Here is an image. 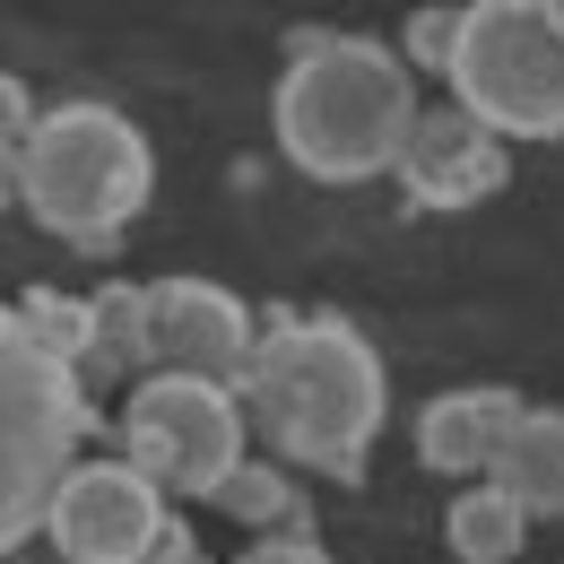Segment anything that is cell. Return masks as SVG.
Listing matches in <instances>:
<instances>
[{
	"instance_id": "7a4b0ae2",
	"label": "cell",
	"mask_w": 564,
	"mask_h": 564,
	"mask_svg": "<svg viewBox=\"0 0 564 564\" xmlns=\"http://www.w3.org/2000/svg\"><path fill=\"white\" fill-rule=\"evenodd\" d=\"M270 122L295 174L313 183H373L400 165V140L417 122V78L400 53L365 35H304L286 62Z\"/></svg>"
},
{
	"instance_id": "52a82bcc",
	"label": "cell",
	"mask_w": 564,
	"mask_h": 564,
	"mask_svg": "<svg viewBox=\"0 0 564 564\" xmlns=\"http://www.w3.org/2000/svg\"><path fill=\"white\" fill-rule=\"evenodd\" d=\"M44 539L70 564H140L165 539V495L131 460H78L44 503Z\"/></svg>"
},
{
	"instance_id": "e0dca14e",
	"label": "cell",
	"mask_w": 564,
	"mask_h": 564,
	"mask_svg": "<svg viewBox=\"0 0 564 564\" xmlns=\"http://www.w3.org/2000/svg\"><path fill=\"white\" fill-rule=\"evenodd\" d=\"M26 131H35V96H26V78H18V70H0V148L18 156Z\"/></svg>"
},
{
	"instance_id": "9a60e30c",
	"label": "cell",
	"mask_w": 564,
	"mask_h": 564,
	"mask_svg": "<svg viewBox=\"0 0 564 564\" xmlns=\"http://www.w3.org/2000/svg\"><path fill=\"white\" fill-rule=\"evenodd\" d=\"M18 322H26V330H35V339L78 373V348H87V304H70L62 286H26V295H18Z\"/></svg>"
},
{
	"instance_id": "d6986e66",
	"label": "cell",
	"mask_w": 564,
	"mask_h": 564,
	"mask_svg": "<svg viewBox=\"0 0 564 564\" xmlns=\"http://www.w3.org/2000/svg\"><path fill=\"white\" fill-rule=\"evenodd\" d=\"M9 200H18V156L0 148V209H9Z\"/></svg>"
},
{
	"instance_id": "7c38bea8",
	"label": "cell",
	"mask_w": 564,
	"mask_h": 564,
	"mask_svg": "<svg viewBox=\"0 0 564 564\" xmlns=\"http://www.w3.org/2000/svg\"><path fill=\"white\" fill-rule=\"evenodd\" d=\"M148 365V286H96L87 295V348H78V391L140 382Z\"/></svg>"
},
{
	"instance_id": "9c48e42d",
	"label": "cell",
	"mask_w": 564,
	"mask_h": 564,
	"mask_svg": "<svg viewBox=\"0 0 564 564\" xmlns=\"http://www.w3.org/2000/svg\"><path fill=\"white\" fill-rule=\"evenodd\" d=\"M391 174H400V192H409L417 209H469V200L503 192L512 156H503V140L478 131L460 105H417V122H409Z\"/></svg>"
},
{
	"instance_id": "5b68a950",
	"label": "cell",
	"mask_w": 564,
	"mask_h": 564,
	"mask_svg": "<svg viewBox=\"0 0 564 564\" xmlns=\"http://www.w3.org/2000/svg\"><path fill=\"white\" fill-rule=\"evenodd\" d=\"M452 105L495 140H564V9L487 0L452 26Z\"/></svg>"
},
{
	"instance_id": "ba28073f",
	"label": "cell",
	"mask_w": 564,
	"mask_h": 564,
	"mask_svg": "<svg viewBox=\"0 0 564 564\" xmlns=\"http://www.w3.org/2000/svg\"><path fill=\"white\" fill-rule=\"evenodd\" d=\"M252 356V313L243 295L217 279H156L148 286V365L156 373H192V382H226Z\"/></svg>"
},
{
	"instance_id": "4fadbf2b",
	"label": "cell",
	"mask_w": 564,
	"mask_h": 564,
	"mask_svg": "<svg viewBox=\"0 0 564 564\" xmlns=\"http://www.w3.org/2000/svg\"><path fill=\"white\" fill-rule=\"evenodd\" d=\"M443 539H452L460 564H512L521 539H530V521H521V503H512L503 487L469 478V487L452 495V512H443Z\"/></svg>"
},
{
	"instance_id": "277c9868",
	"label": "cell",
	"mask_w": 564,
	"mask_h": 564,
	"mask_svg": "<svg viewBox=\"0 0 564 564\" xmlns=\"http://www.w3.org/2000/svg\"><path fill=\"white\" fill-rule=\"evenodd\" d=\"M87 434L96 409L78 373L18 322V304H0V556L44 530V503L78 469Z\"/></svg>"
},
{
	"instance_id": "5bb4252c",
	"label": "cell",
	"mask_w": 564,
	"mask_h": 564,
	"mask_svg": "<svg viewBox=\"0 0 564 564\" xmlns=\"http://www.w3.org/2000/svg\"><path fill=\"white\" fill-rule=\"evenodd\" d=\"M209 503H217V512H235V521H252V530H286V521H295V487H286L270 460H252V452L217 478Z\"/></svg>"
},
{
	"instance_id": "30bf717a",
	"label": "cell",
	"mask_w": 564,
	"mask_h": 564,
	"mask_svg": "<svg viewBox=\"0 0 564 564\" xmlns=\"http://www.w3.org/2000/svg\"><path fill=\"white\" fill-rule=\"evenodd\" d=\"M530 400L521 391H503V382H469V391H443V400H425L417 409V460L434 469V478H487L495 443L512 434V417H521Z\"/></svg>"
},
{
	"instance_id": "6da1fadb",
	"label": "cell",
	"mask_w": 564,
	"mask_h": 564,
	"mask_svg": "<svg viewBox=\"0 0 564 564\" xmlns=\"http://www.w3.org/2000/svg\"><path fill=\"white\" fill-rule=\"evenodd\" d=\"M235 409H243V434L261 425L295 469L365 478L391 382H382L373 339L348 330L339 313H279L270 330H252V356L235 373Z\"/></svg>"
},
{
	"instance_id": "8992f818",
	"label": "cell",
	"mask_w": 564,
	"mask_h": 564,
	"mask_svg": "<svg viewBox=\"0 0 564 564\" xmlns=\"http://www.w3.org/2000/svg\"><path fill=\"white\" fill-rule=\"evenodd\" d=\"M122 460L140 469L156 495L209 503L217 478L243 460V409L226 382H192V373H140L122 400Z\"/></svg>"
},
{
	"instance_id": "3957f363",
	"label": "cell",
	"mask_w": 564,
	"mask_h": 564,
	"mask_svg": "<svg viewBox=\"0 0 564 564\" xmlns=\"http://www.w3.org/2000/svg\"><path fill=\"white\" fill-rule=\"evenodd\" d=\"M156 192V148L113 105H53L18 148V209L70 252H113Z\"/></svg>"
},
{
	"instance_id": "ac0fdd59",
	"label": "cell",
	"mask_w": 564,
	"mask_h": 564,
	"mask_svg": "<svg viewBox=\"0 0 564 564\" xmlns=\"http://www.w3.org/2000/svg\"><path fill=\"white\" fill-rule=\"evenodd\" d=\"M235 564H330V547H313L304 530H279V539H252Z\"/></svg>"
},
{
	"instance_id": "8fae6325",
	"label": "cell",
	"mask_w": 564,
	"mask_h": 564,
	"mask_svg": "<svg viewBox=\"0 0 564 564\" xmlns=\"http://www.w3.org/2000/svg\"><path fill=\"white\" fill-rule=\"evenodd\" d=\"M487 487H503L521 503V521H547L564 512V409H521L512 434L495 443Z\"/></svg>"
},
{
	"instance_id": "2e32d148",
	"label": "cell",
	"mask_w": 564,
	"mask_h": 564,
	"mask_svg": "<svg viewBox=\"0 0 564 564\" xmlns=\"http://www.w3.org/2000/svg\"><path fill=\"white\" fill-rule=\"evenodd\" d=\"M452 26H460V9H417V18H409V62L443 70V62H452Z\"/></svg>"
}]
</instances>
